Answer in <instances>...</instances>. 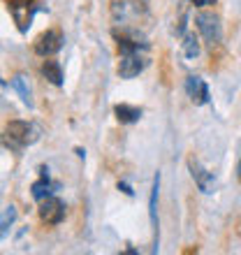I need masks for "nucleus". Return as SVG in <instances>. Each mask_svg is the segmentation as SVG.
Returning a JSON list of instances; mask_svg holds the SVG:
<instances>
[{"label": "nucleus", "mask_w": 241, "mask_h": 255, "mask_svg": "<svg viewBox=\"0 0 241 255\" xmlns=\"http://www.w3.org/2000/svg\"><path fill=\"white\" fill-rule=\"evenodd\" d=\"M116 40H119V54H120L119 77L120 79H134L148 65V58H146L148 44L141 42L137 35H125V33L116 35Z\"/></svg>", "instance_id": "f257e3e1"}, {"label": "nucleus", "mask_w": 241, "mask_h": 255, "mask_svg": "<svg viewBox=\"0 0 241 255\" xmlns=\"http://www.w3.org/2000/svg\"><path fill=\"white\" fill-rule=\"evenodd\" d=\"M40 139V130L28 121H9L5 128V144L12 148H21L35 144Z\"/></svg>", "instance_id": "f03ea898"}, {"label": "nucleus", "mask_w": 241, "mask_h": 255, "mask_svg": "<svg viewBox=\"0 0 241 255\" xmlns=\"http://www.w3.org/2000/svg\"><path fill=\"white\" fill-rule=\"evenodd\" d=\"M195 26H197V30L202 33V37L207 40V44L211 49L221 44L223 26H221L218 14H214V12H197V16H195Z\"/></svg>", "instance_id": "7ed1b4c3"}, {"label": "nucleus", "mask_w": 241, "mask_h": 255, "mask_svg": "<svg viewBox=\"0 0 241 255\" xmlns=\"http://www.w3.org/2000/svg\"><path fill=\"white\" fill-rule=\"evenodd\" d=\"M188 167H190V174H193V179H195V183H197L200 193H204V195L216 193V188H218L216 176L211 174L207 167H202V162H197L195 158H190V160H188Z\"/></svg>", "instance_id": "20e7f679"}, {"label": "nucleus", "mask_w": 241, "mask_h": 255, "mask_svg": "<svg viewBox=\"0 0 241 255\" xmlns=\"http://www.w3.org/2000/svg\"><path fill=\"white\" fill-rule=\"evenodd\" d=\"M40 218L49 225H58L63 218H65V204L54 197V195H49L44 200L40 202Z\"/></svg>", "instance_id": "39448f33"}, {"label": "nucleus", "mask_w": 241, "mask_h": 255, "mask_svg": "<svg viewBox=\"0 0 241 255\" xmlns=\"http://www.w3.org/2000/svg\"><path fill=\"white\" fill-rule=\"evenodd\" d=\"M63 35L58 33V30H47V33H42L40 37H37V42H35V54L37 56H54L58 54L60 49H63Z\"/></svg>", "instance_id": "423d86ee"}, {"label": "nucleus", "mask_w": 241, "mask_h": 255, "mask_svg": "<svg viewBox=\"0 0 241 255\" xmlns=\"http://www.w3.org/2000/svg\"><path fill=\"white\" fill-rule=\"evenodd\" d=\"M158 193H160V172H155L153 186H151V197H148V218L153 228V253H158Z\"/></svg>", "instance_id": "0eeeda50"}, {"label": "nucleus", "mask_w": 241, "mask_h": 255, "mask_svg": "<svg viewBox=\"0 0 241 255\" xmlns=\"http://www.w3.org/2000/svg\"><path fill=\"white\" fill-rule=\"evenodd\" d=\"M186 93L195 105H207L209 102V86L204 84L202 77H188L186 79Z\"/></svg>", "instance_id": "6e6552de"}, {"label": "nucleus", "mask_w": 241, "mask_h": 255, "mask_svg": "<svg viewBox=\"0 0 241 255\" xmlns=\"http://www.w3.org/2000/svg\"><path fill=\"white\" fill-rule=\"evenodd\" d=\"M9 12H12V16H14V21H16V26H19V30L21 33H26L28 28H30V12H28V7L30 5H19V2H12L9 0Z\"/></svg>", "instance_id": "1a4fd4ad"}, {"label": "nucleus", "mask_w": 241, "mask_h": 255, "mask_svg": "<svg viewBox=\"0 0 241 255\" xmlns=\"http://www.w3.org/2000/svg\"><path fill=\"white\" fill-rule=\"evenodd\" d=\"M114 114L116 119H119L120 123H125V126H130V123H137L141 119V107H134V105H116L114 107Z\"/></svg>", "instance_id": "9d476101"}, {"label": "nucleus", "mask_w": 241, "mask_h": 255, "mask_svg": "<svg viewBox=\"0 0 241 255\" xmlns=\"http://www.w3.org/2000/svg\"><path fill=\"white\" fill-rule=\"evenodd\" d=\"M12 86H14V91L19 93L21 100H23V105H28V107H33V93H30V86H28L26 74H14Z\"/></svg>", "instance_id": "9b49d317"}, {"label": "nucleus", "mask_w": 241, "mask_h": 255, "mask_svg": "<svg viewBox=\"0 0 241 255\" xmlns=\"http://www.w3.org/2000/svg\"><path fill=\"white\" fill-rule=\"evenodd\" d=\"M42 74H44L54 86H63V67H60L58 61H44L42 63Z\"/></svg>", "instance_id": "f8f14e48"}, {"label": "nucleus", "mask_w": 241, "mask_h": 255, "mask_svg": "<svg viewBox=\"0 0 241 255\" xmlns=\"http://www.w3.org/2000/svg\"><path fill=\"white\" fill-rule=\"evenodd\" d=\"M54 188H58V186L49 181V176H42L40 181H35L33 186H30V193H33V197L37 202H42L44 197H49V195L54 193Z\"/></svg>", "instance_id": "ddd939ff"}, {"label": "nucleus", "mask_w": 241, "mask_h": 255, "mask_svg": "<svg viewBox=\"0 0 241 255\" xmlns=\"http://www.w3.org/2000/svg\"><path fill=\"white\" fill-rule=\"evenodd\" d=\"M16 221V209L12 207V204H7L5 209H2V218H0V235L7 237V230H9V225Z\"/></svg>", "instance_id": "4468645a"}, {"label": "nucleus", "mask_w": 241, "mask_h": 255, "mask_svg": "<svg viewBox=\"0 0 241 255\" xmlns=\"http://www.w3.org/2000/svg\"><path fill=\"white\" fill-rule=\"evenodd\" d=\"M183 54H186V58H197L200 56V42H197L195 33L186 35V40H183Z\"/></svg>", "instance_id": "2eb2a0df"}, {"label": "nucleus", "mask_w": 241, "mask_h": 255, "mask_svg": "<svg viewBox=\"0 0 241 255\" xmlns=\"http://www.w3.org/2000/svg\"><path fill=\"white\" fill-rule=\"evenodd\" d=\"M127 9H130V0H112V14H114L116 21L125 19Z\"/></svg>", "instance_id": "dca6fc26"}, {"label": "nucleus", "mask_w": 241, "mask_h": 255, "mask_svg": "<svg viewBox=\"0 0 241 255\" xmlns=\"http://www.w3.org/2000/svg\"><path fill=\"white\" fill-rule=\"evenodd\" d=\"M197 7H209V5H216V0H193Z\"/></svg>", "instance_id": "f3484780"}, {"label": "nucleus", "mask_w": 241, "mask_h": 255, "mask_svg": "<svg viewBox=\"0 0 241 255\" xmlns=\"http://www.w3.org/2000/svg\"><path fill=\"white\" fill-rule=\"evenodd\" d=\"M119 190H123V193H125V195H134V190L130 188L127 183H119Z\"/></svg>", "instance_id": "a211bd4d"}, {"label": "nucleus", "mask_w": 241, "mask_h": 255, "mask_svg": "<svg viewBox=\"0 0 241 255\" xmlns=\"http://www.w3.org/2000/svg\"><path fill=\"white\" fill-rule=\"evenodd\" d=\"M12 2H19V5H30L33 0H12Z\"/></svg>", "instance_id": "6ab92c4d"}]
</instances>
